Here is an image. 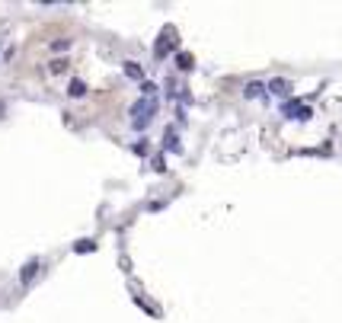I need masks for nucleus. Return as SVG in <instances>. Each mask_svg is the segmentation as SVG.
Here are the masks:
<instances>
[{
	"mask_svg": "<svg viewBox=\"0 0 342 323\" xmlns=\"http://www.w3.org/2000/svg\"><path fill=\"white\" fill-rule=\"evenodd\" d=\"M154 112H157V96H151V99H138L135 106H131V125L135 128H147L151 125V119H154Z\"/></svg>",
	"mask_w": 342,
	"mask_h": 323,
	"instance_id": "nucleus-1",
	"label": "nucleus"
},
{
	"mask_svg": "<svg viewBox=\"0 0 342 323\" xmlns=\"http://www.w3.org/2000/svg\"><path fill=\"white\" fill-rule=\"evenodd\" d=\"M39 269H42V263H39V259L26 263V266H23V272H20V282H23V285H29V282H32V275H36Z\"/></svg>",
	"mask_w": 342,
	"mask_h": 323,
	"instance_id": "nucleus-2",
	"label": "nucleus"
},
{
	"mask_svg": "<svg viewBox=\"0 0 342 323\" xmlns=\"http://www.w3.org/2000/svg\"><path fill=\"white\" fill-rule=\"evenodd\" d=\"M288 90H291V86H288L285 80H272V83H269V93H272V96H288Z\"/></svg>",
	"mask_w": 342,
	"mask_h": 323,
	"instance_id": "nucleus-3",
	"label": "nucleus"
},
{
	"mask_svg": "<svg viewBox=\"0 0 342 323\" xmlns=\"http://www.w3.org/2000/svg\"><path fill=\"white\" fill-rule=\"evenodd\" d=\"M262 90H266L262 83H247V90H243V93H247L250 99H256V96H262Z\"/></svg>",
	"mask_w": 342,
	"mask_h": 323,
	"instance_id": "nucleus-4",
	"label": "nucleus"
},
{
	"mask_svg": "<svg viewBox=\"0 0 342 323\" xmlns=\"http://www.w3.org/2000/svg\"><path fill=\"white\" fill-rule=\"evenodd\" d=\"M71 96H83L86 93V86H83V80H71V90H67Z\"/></svg>",
	"mask_w": 342,
	"mask_h": 323,
	"instance_id": "nucleus-5",
	"label": "nucleus"
},
{
	"mask_svg": "<svg viewBox=\"0 0 342 323\" xmlns=\"http://www.w3.org/2000/svg\"><path fill=\"white\" fill-rule=\"evenodd\" d=\"M179 141H176V132H166V151H176Z\"/></svg>",
	"mask_w": 342,
	"mask_h": 323,
	"instance_id": "nucleus-6",
	"label": "nucleus"
},
{
	"mask_svg": "<svg viewBox=\"0 0 342 323\" xmlns=\"http://www.w3.org/2000/svg\"><path fill=\"white\" fill-rule=\"evenodd\" d=\"M125 74H128V77H141V67H138V64H131V61H128V64H125Z\"/></svg>",
	"mask_w": 342,
	"mask_h": 323,
	"instance_id": "nucleus-7",
	"label": "nucleus"
},
{
	"mask_svg": "<svg viewBox=\"0 0 342 323\" xmlns=\"http://www.w3.org/2000/svg\"><path fill=\"white\" fill-rule=\"evenodd\" d=\"M86 250H93V240H80V243H77V253H86Z\"/></svg>",
	"mask_w": 342,
	"mask_h": 323,
	"instance_id": "nucleus-8",
	"label": "nucleus"
}]
</instances>
